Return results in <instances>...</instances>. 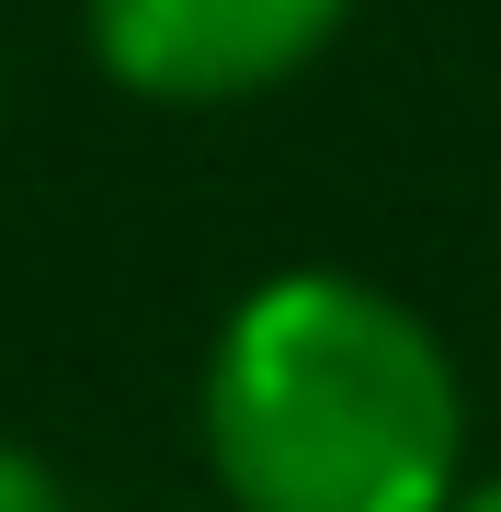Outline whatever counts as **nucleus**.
I'll list each match as a JSON object with an SVG mask.
<instances>
[{"mask_svg": "<svg viewBox=\"0 0 501 512\" xmlns=\"http://www.w3.org/2000/svg\"><path fill=\"white\" fill-rule=\"evenodd\" d=\"M194 433L228 512H445L467 490L445 330L342 262H285L217 319Z\"/></svg>", "mask_w": 501, "mask_h": 512, "instance_id": "1", "label": "nucleus"}, {"mask_svg": "<svg viewBox=\"0 0 501 512\" xmlns=\"http://www.w3.org/2000/svg\"><path fill=\"white\" fill-rule=\"evenodd\" d=\"M342 23H353V0H80L92 69L160 114H217V103L285 92L297 69L331 57Z\"/></svg>", "mask_w": 501, "mask_h": 512, "instance_id": "2", "label": "nucleus"}, {"mask_svg": "<svg viewBox=\"0 0 501 512\" xmlns=\"http://www.w3.org/2000/svg\"><path fill=\"white\" fill-rule=\"evenodd\" d=\"M0 512H80V501H69V478H57L23 433H0Z\"/></svg>", "mask_w": 501, "mask_h": 512, "instance_id": "3", "label": "nucleus"}, {"mask_svg": "<svg viewBox=\"0 0 501 512\" xmlns=\"http://www.w3.org/2000/svg\"><path fill=\"white\" fill-rule=\"evenodd\" d=\"M445 512H501V467H479V478H467V490H456Z\"/></svg>", "mask_w": 501, "mask_h": 512, "instance_id": "4", "label": "nucleus"}]
</instances>
